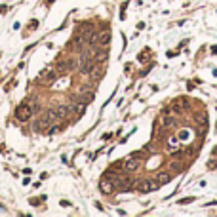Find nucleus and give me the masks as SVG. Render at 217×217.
I'll use <instances>...</instances> for the list:
<instances>
[{"mask_svg": "<svg viewBox=\"0 0 217 217\" xmlns=\"http://www.w3.org/2000/svg\"><path fill=\"white\" fill-rule=\"evenodd\" d=\"M162 124H164V126L173 124V118H171V116H162Z\"/></svg>", "mask_w": 217, "mask_h": 217, "instance_id": "4468645a", "label": "nucleus"}, {"mask_svg": "<svg viewBox=\"0 0 217 217\" xmlns=\"http://www.w3.org/2000/svg\"><path fill=\"white\" fill-rule=\"evenodd\" d=\"M158 187H160L158 179H143L139 185H137V190L139 192H151V190H154Z\"/></svg>", "mask_w": 217, "mask_h": 217, "instance_id": "f03ea898", "label": "nucleus"}, {"mask_svg": "<svg viewBox=\"0 0 217 217\" xmlns=\"http://www.w3.org/2000/svg\"><path fill=\"white\" fill-rule=\"evenodd\" d=\"M91 101H94V94H86V95L80 97V103H84V105H90Z\"/></svg>", "mask_w": 217, "mask_h": 217, "instance_id": "f8f14e48", "label": "nucleus"}, {"mask_svg": "<svg viewBox=\"0 0 217 217\" xmlns=\"http://www.w3.org/2000/svg\"><path fill=\"white\" fill-rule=\"evenodd\" d=\"M55 111H57V116H67V114H69V107H59Z\"/></svg>", "mask_w": 217, "mask_h": 217, "instance_id": "ddd939ff", "label": "nucleus"}, {"mask_svg": "<svg viewBox=\"0 0 217 217\" xmlns=\"http://www.w3.org/2000/svg\"><path fill=\"white\" fill-rule=\"evenodd\" d=\"M36 29H38V21L32 19V21H31V31H36Z\"/></svg>", "mask_w": 217, "mask_h": 217, "instance_id": "2eb2a0df", "label": "nucleus"}, {"mask_svg": "<svg viewBox=\"0 0 217 217\" xmlns=\"http://www.w3.org/2000/svg\"><path fill=\"white\" fill-rule=\"evenodd\" d=\"M112 187H114V185H112V181H111V179H107V177L99 183V189H101V192H105V194H109V192L112 190Z\"/></svg>", "mask_w": 217, "mask_h": 217, "instance_id": "0eeeda50", "label": "nucleus"}, {"mask_svg": "<svg viewBox=\"0 0 217 217\" xmlns=\"http://www.w3.org/2000/svg\"><path fill=\"white\" fill-rule=\"evenodd\" d=\"M107 53H109V52L101 46V48H95L94 52H91V55H90V57H94L95 61H103V59H107Z\"/></svg>", "mask_w": 217, "mask_h": 217, "instance_id": "20e7f679", "label": "nucleus"}, {"mask_svg": "<svg viewBox=\"0 0 217 217\" xmlns=\"http://www.w3.org/2000/svg\"><path fill=\"white\" fill-rule=\"evenodd\" d=\"M55 74H57V73H52V71H48V73H42L38 80H40V82H44V84H52L53 80H55Z\"/></svg>", "mask_w": 217, "mask_h": 217, "instance_id": "6e6552de", "label": "nucleus"}, {"mask_svg": "<svg viewBox=\"0 0 217 217\" xmlns=\"http://www.w3.org/2000/svg\"><path fill=\"white\" fill-rule=\"evenodd\" d=\"M169 179H171L169 173H160V175H158V183H160V185H166V183H169Z\"/></svg>", "mask_w": 217, "mask_h": 217, "instance_id": "9b49d317", "label": "nucleus"}, {"mask_svg": "<svg viewBox=\"0 0 217 217\" xmlns=\"http://www.w3.org/2000/svg\"><path fill=\"white\" fill-rule=\"evenodd\" d=\"M91 71H94V63L86 57L84 63H82V67H80V73H82V74H91Z\"/></svg>", "mask_w": 217, "mask_h": 217, "instance_id": "1a4fd4ad", "label": "nucleus"}, {"mask_svg": "<svg viewBox=\"0 0 217 217\" xmlns=\"http://www.w3.org/2000/svg\"><path fill=\"white\" fill-rule=\"evenodd\" d=\"M137 168H139V160H137L135 156H133V158H130V160H126V162H124V169H126V171H135Z\"/></svg>", "mask_w": 217, "mask_h": 217, "instance_id": "39448f33", "label": "nucleus"}, {"mask_svg": "<svg viewBox=\"0 0 217 217\" xmlns=\"http://www.w3.org/2000/svg\"><path fill=\"white\" fill-rule=\"evenodd\" d=\"M48 124H50L48 118H40V120H36V124H34V130H36V131H44L46 128H48Z\"/></svg>", "mask_w": 217, "mask_h": 217, "instance_id": "9d476101", "label": "nucleus"}, {"mask_svg": "<svg viewBox=\"0 0 217 217\" xmlns=\"http://www.w3.org/2000/svg\"><path fill=\"white\" fill-rule=\"evenodd\" d=\"M73 69H74V61H73V59H63V61L57 63L55 73H57V74H67L69 71H73Z\"/></svg>", "mask_w": 217, "mask_h": 217, "instance_id": "7ed1b4c3", "label": "nucleus"}, {"mask_svg": "<svg viewBox=\"0 0 217 217\" xmlns=\"http://www.w3.org/2000/svg\"><path fill=\"white\" fill-rule=\"evenodd\" d=\"M31 116H32V107H31V105H27V103H21V105L15 107V118H17L19 122H25V120H29Z\"/></svg>", "mask_w": 217, "mask_h": 217, "instance_id": "f257e3e1", "label": "nucleus"}, {"mask_svg": "<svg viewBox=\"0 0 217 217\" xmlns=\"http://www.w3.org/2000/svg\"><path fill=\"white\" fill-rule=\"evenodd\" d=\"M52 2H53V0H48V4H52Z\"/></svg>", "mask_w": 217, "mask_h": 217, "instance_id": "dca6fc26", "label": "nucleus"}, {"mask_svg": "<svg viewBox=\"0 0 217 217\" xmlns=\"http://www.w3.org/2000/svg\"><path fill=\"white\" fill-rule=\"evenodd\" d=\"M99 46H107L109 42H111V31L107 29V31H103L101 34H99V36H97V40H95Z\"/></svg>", "mask_w": 217, "mask_h": 217, "instance_id": "423d86ee", "label": "nucleus"}]
</instances>
